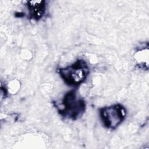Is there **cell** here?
I'll return each mask as SVG.
<instances>
[{
  "mask_svg": "<svg viewBox=\"0 0 149 149\" xmlns=\"http://www.w3.org/2000/svg\"><path fill=\"white\" fill-rule=\"evenodd\" d=\"M52 103L62 117L72 120L80 118L86 109L85 100L75 89L66 92L60 103Z\"/></svg>",
  "mask_w": 149,
  "mask_h": 149,
  "instance_id": "cell-1",
  "label": "cell"
},
{
  "mask_svg": "<svg viewBox=\"0 0 149 149\" xmlns=\"http://www.w3.org/2000/svg\"><path fill=\"white\" fill-rule=\"evenodd\" d=\"M56 72L66 84L77 87L87 80L90 68L84 59H78L70 65L58 68Z\"/></svg>",
  "mask_w": 149,
  "mask_h": 149,
  "instance_id": "cell-2",
  "label": "cell"
},
{
  "mask_svg": "<svg viewBox=\"0 0 149 149\" xmlns=\"http://www.w3.org/2000/svg\"><path fill=\"white\" fill-rule=\"evenodd\" d=\"M98 111L102 125L109 130L116 129L122 123L126 116V109L120 104L102 107Z\"/></svg>",
  "mask_w": 149,
  "mask_h": 149,
  "instance_id": "cell-3",
  "label": "cell"
},
{
  "mask_svg": "<svg viewBox=\"0 0 149 149\" xmlns=\"http://www.w3.org/2000/svg\"><path fill=\"white\" fill-rule=\"evenodd\" d=\"M25 5L28 10V17L31 20L38 21L43 17L46 12L45 1H27Z\"/></svg>",
  "mask_w": 149,
  "mask_h": 149,
  "instance_id": "cell-4",
  "label": "cell"
}]
</instances>
